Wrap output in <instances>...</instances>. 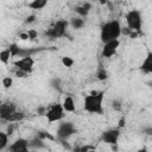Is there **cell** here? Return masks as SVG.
I'll return each mask as SVG.
<instances>
[{
	"mask_svg": "<svg viewBox=\"0 0 152 152\" xmlns=\"http://www.w3.org/2000/svg\"><path fill=\"white\" fill-rule=\"evenodd\" d=\"M8 137L10 134L7 132H0V151H2L8 145Z\"/></svg>",
	"mask_w": 152,
	"mask_h": 152,
	"instance_id": "cell-18",
	"label": "cell"
},
{
	"mask_svg": "<svg viewBox=\"0 0 152 152\" xmlns=\"http://www.w3.org/2000/svg\"><path fill=\"white\" fill-rule=\"evenodd\" d=\"M96 77H97V80H100V81L107 80V78H108V72H107V70H106L104 68H100V69L96 71Z\"/></svg>",
	"mask_w": 152,
	"mask_h": 152,
	"instance_id": "cell-19",
	"label": "cell"
},
{
	"mask_svg": "<svg viewBox=\"0 0 152 152\" xmlns=\"http://www.w3.org/2000/svg\"><path fill=\"white\" fill-rule=\"evenodd\" d=\"M77 151H88V150H94V147H89V146H83L80 148H76Z\"/></svg>",
	"mask_w": 152,
	"mask_h": 152,
	"instance_id": "cell-26",
	"label": "cell"
},
{
	"mask_svg": "<svg viewBox=\"0 0 152 152\" xmlns=\"http://www.w3.org/2000/svg\"><path fill=\"white\" fill-rule=\"evenodd\" d=\"M140 70L145 74H152V51H148L147 55L145 56L140 65Z\"/></svg>",
	"mask_w": 152,
	"mask_h": 152,
	"instance_id": "cell-12",
	"label": "cell"
},
{
	"mask_svg": "<svg viewBox=\"0 0 152 152\" xmlns=\"http://www.w3.org/2000/svg\"><path fill=\"white\" fill-rule=\"evenodd\" d=\"M12 58V53H11V50L10 49H5L0 52V61L4 63V64H8L10 63V59Z\"/></svg>",
	"mask_w": 152,
	"mask_h": 152,
	"instance_id": "cell-15",
	"label": "cell"
},
{
	"mask_svg": "<svg viewBox=\"0 0 152 152\" xmlns=\"http://www.w3.org/2000/svg\"><path fill=\"white\" fill-rule=\"evenodd\" d=\"M27 33H28V39H34V38H37V32H36L34 30H30Z\"/></svg>",
	"mask_w": 152,
	"mask_h": 152,
	"instance_id": "cell-23",
	"label": "cell"
},
{
	"mask_svg": "<svg viewBox=\"0 0 152 152\" xmlns=\"http://www.w3.org/2000/svg\"><path fill=\"white\" fill-rule=\"evenodd\" d=\"M48 2H49V0H32L28 4V8L34 10V11H39V10L44 8L48 5Z\"/></svg>",
	"mask_w": 152,
	"mask_h": 152,
	"instance_id": "cell-14",
	"label": "cell"
},
{
	"mask_svg": "<svg viewBox=\"0 0 152 152\" xmlns=\"http://www.w3.org/2000/svg\"><path fill=\"white\" fill-rule=\"evenodd\" d=\"M126 23H127V27L131 28L132 31H135L137 33L141 32V27H142V17H141V12L139 10H131L126 13L125 15Z\"/></svg>",
	"mask_w": 152,
	"mask_h": 152,
	"instance_id": "cell-3",
	"label": "cell"
},
{
	"mask_svg": "<svg viewBox=\"0 0 152 152\" xmlns=\"http://www.w3.org/2000/svg\"><path fill=\"white\" fill-rule=\"evenodd\" d=\"M120 45V40L119 39H114V40H109L107 43H103V48L101 51V55L106 58H110L112 56H114L116 53V50Z\"/></svg>",
	"mask_w": 152,
	"mask_h": 152,
	"instance_id": "cell-8",
	"label": "cell"
},
{
	"mask_svg": "<svg viewBox=\"0 0 152 152\" xmlns=\"http://www.w3.org/2000/svg\"><path fill=\"white\" fill-rule=\"evenodd\" d=\"M14 65L17 66V69L23 70V71L30 74V72L32 71V69H33L34 59H33L30 55H27V56H24V57L19 58L18 61H15V62H14Z\"/></svg>",
	"mask_w": 152,
	"mask_h": 152,
	"instance_id": "cell-7",
	"label": "cell"
},
{
	"mask_svg": "<svg viewBox=\"0 0 152 152\" xmlns=\"http://www.w3.org/2000/svg\"><path fill=\"white\" fill-rule=\"evenodd\" d=\"M63 108H64V110L65 112H69V113H74L75 110H76V106H75V101H74V99L70 96V95H68V96H65L64 97V100H63Z\"/></svg>",
	"mask_w": 152,
	"mask_h": 152,
	"instance_id": "cell-13",
	"label": "cell"
},
{
	"mask_svg": "<svg viewBox=\"0 0 152 152\" xmlns=\"http://www.w3.org/2000/svg\"><path fill=\"white\" fill-rule=\"evenodd\" d=\"M25 118V114L24 113H21V112H14L6 121H10V122H18V121H21L23 119Z\"/></svg>",
	"mask_w": 152,
	"mask_h": 152,
	"instance_id": "cell-17",
	"label": "cell"
},
{
	"mask_svg": "<svg viewBox=\"0 0 152 152\" xmlns=\"http://www.w3.org/2000/svg\"><path fill=\"white\" fill-rule=\"evenodd\" d=\"M75 132H76V127L74 126V124L70 121H65V122L59 124V126L57 128V137L61 140H64V139H68L69 137H71Z\"/></svg>",
	"mask_w": 152,
	"mask_h": 152,
	"instance_id": "cell-6",
	"label": "cell"
},
{
	"mask_svg": "<svg viewBox=\"0 0 152 152\" xmlns=\"http://www.w3.org/2000/svg\"><path fill=\"white\" fill-rule=\"evenodd\" d=\"M113 108H115L116 110H120L121 109V104L119 101H113Z\"/></svg>",
	"mask_w": 152,
	"mask_h": 152,
	"instance_id": "cell-24",
	"label": "cell"
},
{
	"mask_svg": "<svg viewBox=\"0 0 152 152\" xmlns=\"http://www.w3.org/2000/svg\"><path fill=\"white\" fill-rule=\"evenodd\" d=\"M20 37H21V39H28V33H21Z\"/></svg>",
	"mask_w": 152,
	"mask_h": 152,
	"instance_id": "cell-30",
	"label": "cell"
},
{
	"mask_svg": "<svg viewBox=\"0 0 152 152\" xmlns=\"http://www.w3.org/2000/svg\"><path fill=\"white\" fill-rule=\"evenodd\" d=\"M148 86H151V87H152V82H148Z\"/></svg>",
	"mask_w": 152,
	"mask_h": 152,
	"instance_id": "cell-32",
	"label": "cell"
},
{
	"mask_svg": "<svg viewBox=\"0 0 152 152\" xmlns=\"http://www.w3.org/2000/svg\"><path fill=\"white\" fill-rule=\"evenodd\" d=\"M12 84H13V78L12 77H10V76H7V77H4L2 78V86H4V88H11L12 87Z\"/></svg>",
	"mask_w": 152,
	"mask_h": 152,
	"instance_id": "cell-22",
	"label": "cell"
},
{
	"mask_svg": "<svg viewBox=\"0 0 152 152\" xmlns=\"http://www.w3.org/2000/svg\"><path fill=\"white\" fill-rule=\"evenodd\" d=\"M83 7L89 12V11H90V8H91V5H90L89 2H86V4H83Z\"/></svg>",
	"mask_w": 152,
	"mask_h": 152,
	"instance_id": "cell-28",
	"label": "cell"
},
{
	"mask_svg": "<svg viewBox=\"0 0 152 152\" xmlns=\"http://www.w3.org/2000/svg\"><path fill=\"white\" fill-rule=\"evenodd\" d=\"M62 63H63L64 66H66V68H71V66L74 65V59H72L71 57H66V56H64V57H62Z\"/></svg>",
	"mask_w": 152,
	"mask_h": 152,
	"instance_id": "cell-21",
	"label": "cell"
},
{
	"mask_svg": "<svg viewBox=\"0 0 152 152\" xmlns=\"http://www.w3.org/2000/svg\"><path fill=\"white\" fill-rule=\"evenodd\" d=\"M125 125H126V119L122 116V118L119 120V125H118V126H119V128H121V127H124Z\"/></svg>",
	"mask_w": 152,
	"mask_h": 152,
	"instance_id": "cell-25",
	"label": "cell"
},
{
	"mask_svg": "<svg viewBox=\"0 0 152 152\" xmlns=\"http://www.w3.org/2000/svg\"><path fill=\"white\" fill-rule=\"evenodd\" d=\"M100 2H101V4H106V2H107V0H100Z\"/></svg>",
	"mask_w": 152,
	"mask_h": 152,
	"instance_id": "cell-31",
	"label": "cell"
},
{
	"mask_svg": "<svg viewBox=\"0 0 152 152\" xmlns=\"http://www.w3.org/2000/svg\"><path fill=\"white\" fill-rule=\"evenodd\" d=\"M14 112H17V106L13 102H4L0 106V118L2 120H7Z\"/></svg>",
	"mask_w": 152,
	"mask_h": 152,
	"instance_id": "cell-11",
	"label": "cell"
},
{
	"mask_svg": "<svg viewBox=\"0 0 152 152\" xmlns=\"http://www.w3.org/2000/svg\"><path fill=\"white\" fill-rule=\"evenodd\" d=\"M103 91H91L89 95L84 96L83 109L90 114H102L103 113Z\"/></svg>",
	"mask_w": 152,
	"mask_h": 152,
	"instance_id": "cell-1",
	"label": "cell"
},
{
	"mask_svg": "<svg viewBox=\"0 0 152 152\" xmlns=\"http://www.w3.org/2000/svg\"><path fill=\"white\" fill-rule=\"evenodd\" d=\"M64 108L62 103H52L48 107L46 112H45V116L49 124H53V122H58L64 118Z\"/></svg>",
	"mask_w": 152,
	"mask_h": 152,
	"instance_id": "cell-4",
	"label": "cell"
},
{
	"mask_svg": "<svg viewBox=\"0 0 152 152\" xmlns=\"http://www.w3.org/2000/svg\"><path fill=\"white\" fill-rule=\"evenodd\" d=\"M75 12L78 14V17H82V18H86V17L88 15V13H89V12L83 7V5H82V6H76V7H75Z\"/></svg>",
	"mask_w": 152,
	"mask_h": 152,
	"instance_id": "cell-20",
	"label": "cell"
},
{
	"mask_svg": "<svg viewBox=\"0 0 152 152\" xmlns=\"http://www.w3.org/2000/svg\"><path fill=\"white\" fill-rule=\"evenodd\" d=\"M28 148H30L28 140H26L24 138H19L10 145L8 151H11V152H27Z\"/></svg>",
	"mask_w": 152,
	"mask_h": 152,
	"instance_id": "cell-10",
	"label": "cell"
},
{
	"mask_svg": "<svg viewBox=\"0 0 152 152\" xmlns=\"http://www.w3.org/2000/svg\"><path fill=\"white\" fill-rule=\"evenodd\" d=\"M119 138H120V128H110L102 133V140L108 145L118 144Z\"/></svg>",
	"mask_w": 152,
	"mask_h": 152,
	"instance_id": "cell-9",
	"label": "cell"
},
{
	"mask_svg": "<svg viewBox=\"0 0 152 152\" xmlns=\"http://www.w3.org/2000/svg\"><path fill=\"white\" fill-rule=\"evenodd\" d=\"M121 33H122V27L120 25V21L116 19H113V20L104 23L101 26L100 37H101L102 43H107L109 40L118 39Z\"/></svg>",
	"mask_w": 152,
	"mask_h": 152,
	"instance_id": "cell-2",
	"label": "cell"
},
{
	"mask_svg": "<svg viewBox=\"0 0 152 152\" xmlns=\"http://www.w3.org/2000/svg\"><path fill=\"white\" fill-rule=\"evenodd\" d=\"M144 132H145L146 134H148V135H152V128H151V127H150V128H145Z\"/></svg>",
	"mask_w": 152,
	"mask_h": 152,
	"instance_id": "cell-29",
	"label": "cell"
},
{
	"mask_svg": "<svg viewBox=\"0 0 152 152\" xmlns=\"http://www.w3.org/2000/svg\"><path fill=\"white\" fill-rule=\"evenodd\" d=\"M69 26V21L68 20H64V19H61V20H57L48 31H46V36L50 37V38H61L63 36H65L66 33V28Z\"/></svg>",
	"mask_w": 152,
	"mask_h": 152,
	"instance_id": "cell-5",
	"label": "cell"
},
{
	"mask_svg": "<svg viewBox=\"0 0 152 152\" xmlns=\"http://www.w3.org/2000/svg\"><path fill=\"white\" fill-rule=\"evenodd\" d=\"M34 19H36V15H30V17H27V19H26V23H33Z\"/></svg>",
	"mask_w": 152,
	"mask_h": 152,
	"instance_id": "cell-27",
	"label": "cell"
},
{
	"mask_svg": "<svg viewBox=\"0 0 152 152\" xmlns=\"http://www.w3.org/2000/svg\"><path fill=\"white\" fill-rule=\"evenodd\" d=\"M70 25L74 27V28H82L84 26V19L82 17H77V18H72L71 21H70Z\"/></svg>",
	"mask_w": 152,
	"mask_h": 152,
	"instance_id": "cell-16",
	"label": "cell"
}]
</instances>
